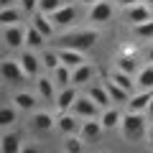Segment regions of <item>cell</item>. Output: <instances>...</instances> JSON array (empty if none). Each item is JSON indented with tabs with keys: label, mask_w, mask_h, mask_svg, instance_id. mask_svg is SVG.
<instances>
[{
	"label": "cell",
	"mask_w": 153,
	"mask_h": 153,
	"mask_svg": "<svg viewBox=\"0 0 153 153\" xmlns=\"http://www.w3.org/2000/svg\"><path fill=\"white\" fill-rule=\"evenodd\" d=\"M123 138H125L128 143H138L143 140V138L148 135V123L146 117H143V112H133V110H128L125 115H123Z\"/></svg>",
	"instance_id": "1"
},
{
	"label": "cell",
	"mask_w": 153,
	"mask_h": 153,
	"mask_svg": "<svg viewBox=\"0 0 153 153\" xmlns=\"http://www.w3.org/2000/svg\"><path fill=\"white\" fill-rule=\"evenodd\" d=\"M97 31H76V33H66L61 36L59 46L61 49H76V51H89L97 44Z\"/></svg>",
	"instance_id": "2"
},
{
	"label": "cell",
	"mask_w": 153,
	"mask_h": 153,
	"mask_svg": "<svg viewBox=\"0 0 153 153\" xmlns=\"http://www.w3.org/2000/svg\"><path fill=\"white\" fill-rule=\"evenodd\" d=\"M0 76H3V82H5V84H23L28 79L26 69L21 66L18 59H5V61H3V64H0Z\"/></svg>",
	"instance_id": "3"
},
{
	"label": "cell",
	"mask_w": 153,
	"mask_h": 153,
	"mask_svg": "<svg viewBox=\"0 0 153 153\" xmlns=\"http://www.w3.org/2000/svg\"><path fill=\"white\" fill-rule=\"evenodd\" d=\"M26 31L21 23H13V26H3V41H5L8 49H21L26 44Z\"/></svg>",
	"instance_id": "4"
},
{
	"label": "cell",
	"mask_w": 153,
	"mask_h": 153,
	"mask_svg": "<svg viewBox=\"0 0 153 153\" xmlns=\"http://www.w3.org/2000/svg\"><path fill=\"white\" fill-rule=\"evenodd\" d=\"M71 112L76 115V117H82V120H89V117H97L100 115V105L94 102L92 97H76V102L71 105Z\"/></svg>",
	"instance_id": "5"
},
{
	"label": "cell",
	"mask_w": 153,
	"mask_h": 153,
	"mask_svg": "<svg viewBox=\"0 0 153 153\" xmlns=\"http://www.w3.org/2000/svg\"><path fill=\"white\" fill-rule=\"evenodd\" d=\"M102 133H105V125H102V120L97 123V117H89V120L82 123V128H79V135H82L84 143H97L100 138H102Z\"/></svg>",
	"instance_id": "6"
},
{
	"label": "cell",
	"mask_w": 153,
	"mask_h": 153,
	"mask_svg": "<svg viewBox=\"0 0 153 153\" xmlns=\"http://www.w3.org/2000/svg\"><path fill=\"white\" fill-rule=\"evenodd\" d=\"M82 117H76L74 112H59V123H56V128H59L64 135H74V133H79V128H82Z\"/></svg>",
	"instance_id": "7"
},
{
	"label": "cell",
	"mask_w": 153,
	"mask_h": 153,
	"mask_svg": "<svg viewBox=\"0 0 153 153\" xmlns=\"http://www.w3.org/2000/svg\"><path fill=\"white\" fill-rule=\"evenodd\" d=\"M125 16H128V21H130L133 26H138V23H146V21H151V5L140 0V3H135V5L125 8Z\"/></svg>",
	"instance_id": "8"
},
{
	"label": "cell",
	"mask_w": 153,
	"mask_h": 153,
	"mask_svg": "<svg viewBox=\"0 0 153 153\" xmlns=\"http://www.w3.org/2000/svg\"><path fill=\"white\" fill-rule=\"evenodd\" d=\"M151 100H153V89H140L138 94H130L128 110H133V112H146L148 105H151Z\"/></svg>",
	"instance_id": "9"
},
{
	"label": "cell",
	"mask_w": 153,
	"mask_h": 153,
	"mask_svg": "<svg viewBox=\"0 0 153 153\" xmlns=\"http://www.w3.org/2000/svg\"><path fill=\"white\" fill-rule=\"evenodd\" d=\"M59 59H61V64L71 66V69H76V66L87 64V59H84V51H76V49H61V46H59Z\"/></svg>",
	"instance_id": "10"
},
{
	"label": "cell",
	"mask_w": 153,
	"mask_h": 153,
	"mask_svg": "<svg viewBox=\"0 0 153 153\" xmlns=\"http://www.w3.org/2000/svg\"><path fill=\"white\" fill-rule=\"evenodd\" d=\"M18 61H21V66L26 69L28 79H31V76H38L41 66H44V64H41V59H38V56L33 54V51H23V54H21V59H18Z\"/></svg>",
	"instance_id": "11"
},
{
	"label": "cell",
	"mask_w": 153,
	"mask_h": 153,
	"mask_svg": "<svg viewBox=\"0 0 153 153\" xmlns=\"http://www.w3.org/2000/svg\"><path fill=\"white\" fill-rule=\"evenodd\" d=\"M76 97H79V94H76V87H64L59 92V97H56V110H59V112H69L71 110V105L76 102Z\"/></svg>",
	"instance_id": "12"
},
{
	"label": "cell",
	"mask_w": 153,
	"mask_h": 153,
	"mask_svg": "<svg viewBox=\"0 0 153 153\" xmlns=\"http://www.w3.org/2000/svg\"><path fill=\"white\" fill-rule=\"evenodd\" d=\"M112 18V5L110 3H105V0H100V3H94L92 8H89V21L94 23H105Z\"/></svg>",
	"instance_id": "13"
},
{
	"label": "cell",
	"mask_w": 153,
	"mask_h": 153,
	"mask_svg": "<svg viewBox=\"0 0 153 153\" xmlns=\"http://www.w3.org/2000/svg\"><path fill=\"white\" fill-rule=\"evenodd\" d=\"M49 18L56 23V26H66V23H71L76 18V8L74 5H64V8H59V10H54Z\"/></svg>",
	"instance_id": "14"
},
{
	"label": "cell",
	"mask_w": 153,
	"mask_h": 153,
	"mask_svg": "<svg viewBox=\"0 0 153 153\" xmlns=\"http://www.w3.org/2000/svg\"><path fill=\"white\" fill-rule=\"evenodd\" d=\"M0 151H3V153H21L23 151L21 135H16V133H5V135L0 138Z\"/></svg>",
	"instance_id": "15"
},
{
	"label": "cell",
	"mask_w": 153,
	"mask_h": 153,
	"mask_svg": "<svg viewBox=\"0 0 153 153\" xmlns=\"http://www.w3.org/2000/svg\"><path fill=\"white\" fill-rule=\"evenodd\" d=\"M31 125H33V130H41V133H49L51 128L56 125L54 123V117H51L49 112H36L31 117Z\"/></svg>",
	"instance_id": "16"
},
{
	"label": "cell",
	"mask_w": 153,
	"mask_h": 153,
	"mask_svg": "<svg viewBox=\"0 0 153 153\" xmlns=\"http://www.w3.org/2000/svg\"><path fill=\"white\" fill-rule=\"evenodd\" d=\"M89 97H92L100 107H107V105L112 102V97H110V92H107L105 84H92V87H89Z\"/></svg>",
	"instance_id": "17"
},
{
	"label": "cell",
	"mask_w": 153,
	"mask_h": 153,
	"mask_svg": "<svg viewBox=\"0 0 153 153\" xmlns=\"http://www.w3.org/2000/svg\"><path fill=\"white\" fill-rule=\"evenodd\" d=\"M105 87H107L112 102H128V100H130V92H128L125 87H120L117 82H112V79H107V82H105Z\"/></svg>",
	"instance_id": "18"
},
{
	"label": "cell",
	"mask_w": 153,
	"mask_h": 153,
	"mask_svg": "<svg viewBox=\"0 0 153 153\" xmlns=\"http://www.w3.org/2000/svg\"><path fill=\"white\" fill-rule=\"evenodd\" d=\"M36 89H38V94H41V100L54 102V82H51V79L38 76V79H36Z\"/></svg>",
	"instance_id": "19"
},
{
	"label": "cell",
	"mask_w": 153,
	"mask_h": 153,
	"mask_svg": "<svg viewBox=\"0 0 153 153\" xmlns=\"http://www.w3.org/2000/svg\"><path fill=\"white\" fill-rule=\"evenodd\" d=\"M94 74V69L89 64H82V66H76V69H71V84H84L89 82Z\"/></svg>",
	"instance_id": "20"
},
{
	"label": "cell",
	"mask_w": 153,
	"mask_h": 153,
	"mask_svg": "<svg viewBox=\"0 0 153 153\" xmlns=\"http://www.w3.org/2000/svg\"><path fill=\"white\" fill-rule=\"evenodd\" d=\"M100 120H102L105 130H112V128H120V123H123V115L117 112V110H105Z\"/></svg>",
	"instance_id": "21"
},
{
	"label": "cell",
	"mask_w": 153,
	"mask_h": 153,
	"mask_svg": "<svg viewBox=\"0 0 153 153\" xmlns=\"http://www.w3.org/2000/svg\"><path fill=\"white\" fill-rule=\"evenodd\" d=\"M13 23H21V10L18 8H0V26H13Z\"/></svg>",
	"instance_id": "22"
},
{
	"label": "cell",
	"mask_w": 153,
	"mask_h": 153,
	"mask_svg": "<svg viewBox=\"0 0 153 153\" xmlns=\"http://www.w3.org/2000/svg\"><path fill=\"white\" fill-rule=\"evenodd\" d=\"M110 79H112V82H117L120 87H125L128 92H133V87L138 84L135 79H133V74H128V71H120V69H117V71H112V74H110Z\"/></svg>",
	"instance_id": "23"
},
{
	"label": "cell",
	"mask_w": 153,
	"mask_h": 153,
	"mask_svg": "<svg viewBox=\"0 0 153 153\" xmlns=\"http://www.w3.org/2000/svg\"><path fill=\"white\" fill-rule=\"evenodd\" d=\"M33 26H36L38 31L44 33L46 38H49V36H54V31H56V23L51 21V18H44V16H41V13H38V16L33 18Z\"/></svg>",
	"instance_id": "24"
},
{
	"label": "cell",
	"mask_w": 153,
	"mask_h": 153,
	"mask_svg": "<svg viewBox=\"0 0 153 153\" xmlns=\"http://www.w3.org/2000/svg\"><path fill=\"white\" fill-rule=\"evenodd\" d=\"M54 76H56V84H59L61 89H64V87H69V84H71V66L59 64V66L54 69Z\"/></svg>",
	"instance_id": "25"
},
{
	"label": "cell",
	"mask_w": 153,
	"mask_h": 153,
	"mask_svg": "<svg viewBox=\"0 0 153 153\" xmlns=\"http://www.w3.org/2000/svg\"><path fill=\"white\" fill-rule=\"evenodd\" d=\"M44 41H46V36H44L41 31H38V28L33 26V23H31V26H28V31H26V44L31 46V49H38V46L44 44Z\"/></svg>",
	"instance_id": "26"
},
{
	"label": "cell",
	"mask_w": 153,
	"mask_h": 153,
	"mask_svg": "<svg viewBox=\"0 0 153 153\" xmlns=\"http://www.w3.org/2000/svg\"><path fill=\"white\" fill-rule=\"evenodd\" d=\"M138 87L140 89H153V64L151 66H143L140 71H138Z\"/></svg>",
	"instance_id": "27"
},
{
	"label": "cell",
	"mask_w": 153,
	"mask_h": 153,
	"mask_svg": "<svg viewBox=\"0 0 153 153\" xmlns=\"http://www.w3.org/2000/svg\"><path fill=\"white\" fill-rule=\"evenodd\" d=\"M13 105H16L18 110H33L36 107V97L28 92H18L16 97H13Z\"/></svg>",
	"instance_id": "28"
},
{
	"label": "cell",
	"mask_w": 153,
	"mask_h": 153,
	"mask_svg": "<svg viewBox=\"0 0 153 153\" xmlns=\"http://www.w3.org/2000/svg\"><path fill=\"white\" fill-rule=\"evenodd\" d=\"M41 64H44V69L54 71L56 66L61 64V59H59V51H44V54H41Z\"/></svg>",
	"instance_id": "29"
},
{
	"label": "cell",
	"mask_w": 153,
	"mask_h": 153,
	"mask_svg": "<svg viewBox=\"0 0 153 153\" xmlns=\"http://www.w3.org/2000/svg\"><path fill=\"white\" fill-rule=\"evenodd\" d=\"M16 105H3L0 107V125H13L16 123Z\"/></svg>",
	"instance_id": "30"
},
{
	"label": "cell",
	"mask_w": 153,
	"mask_h": 153,
	"mask_svg": "<svg viewBox=\"0 0 153 153\" xmlns=\"http://www.w3.org/2000/svg\"><path fill=\"white\" fill-rule=\"evenodd\" d=\"M66 3L64 0H38V10L46 13V16H51L54 10H59V8H64Z\"/></svg>",
	"instance_id": "31"
},
{
	"label": "cell",
	"mask_w": 153,
	"mask_h": 153,
	"mask_svg": "<svg viewBox=\"0 0 153 153\" xmlns=\"http://www.w3.org/2000/svg\"><path fill=\"white\" fill-rule=\"evenodd\" d=\"M117 69L120 71H128V74H135V59H133L130 54H125V56H120V59H117Z\"/></svg>",
	"instance_id": "32"
},
{
	"label": "cell",
	"mask_w": 153,
	"mask_h": 153,
	"mask_svg": "<svg viewBox=\"0 0 153 153\" xmlns=\"http://www.w3.org/2000/svg\"><path fill=\"white\" fill-rule=\"evenodd\" d=\"M133 31H135V36H140V38H153V18L146 21V23L133 26Z\"/></svg>",
	"instance_id": "33"
},
{
	"label": "cell",
	"mask_w": 153,
	"mask_h": 153,
	"mask_svg": "<svg viewBox=\"0 0 153 153\" xmlns=\"http://www.w3.org/2000/svg\"><path fill=\"white\" fill-rule=\"evenodd\" d=\"M64 146H66V151H69V153H79V151H82V146H84V140H82V135H76V133H74V135L66 138Z\"/></svg>",
	"instance_id": "34"
},
{
	"label": "cell",
	"mask_w": 153,
	"mask_h": 153,
	"mask_svg": "<svg viewBox=\"0 0 153 153\" xmlns=\"http://www.w3.org/2000/svg\"><path fill=\"white\" fill-rule=\"evenodd\" d=\"M38 8V0H21V10L23 13H33Z\"/></svg>",
	"instance_id": "35"
},
{
	"label": "cell",
	"mask_w": 153,
	"mask_h": 153,
	"mask_svg": "<svg viewBox=\"0 0 153 153\" xmlns=\"http://www.w3.org/2000/svg\"><path fill=\"white\" fill-rule=\"evenodd\" d=\"M120 3V8H130V5H135V3H140V0H117Z\"/></svg>",
	"instance_id": "36"
},
{
	"label": "cell",
	"mask_w": 153,
	"mask_h": 153,
	"mask_svg": "<svg viewBox=\"0 0 153 153\" xmlns=\"http://www.w3.org/2000/svg\"><path fill=\"white\" fill-rule=\"evenodd\" d=\"M13 3H16V0H0V8H10Z\"/></svg>",
	"instance_id": "37"
},
{
	"label": "cell",
	"mask_w": 153,
	"mask_h": 153,
	"mask_svg": "<svg viewBox=\"0 0 153 153\" xmlns=\"http://www.w3.org/2000/svg\"><path fill=\"white\" fill-rule=\"evenodd\" d=\"M146 115H148V117H153V100H151V105H148V110H146Z\"/></svg>",
	"instance_id": "38"
},
{
	"label": "cell",
	"mask_w": 153,
	"mask_h": 153,
	"mask_svg": "<svg viewBox=\"0 0 153 153\" xmlns=\"http://www.w3.org/2000/svg\"><path fill=\"white\" fill-rule=\"evenodd\" d=\"M148 61H151V64H153V46H151V49H148Z\"/></svg>",
	"instance_id": "39"
},
{
	"label": "cell",
	"mask_w": 153,
	"mask_h": 153,
	"mask_svg": "<svg viewBox=\"0 0 153 153\" xmlns=\"http://www.w3.org/2000/svg\"><path fill=\"white\" fill-rule=\"evenodd\" d=\"M148 143H151V148H153V130H148Z\"/></svg>",
	"instance_id": "40"
},
{
	"label": "cell",
	"mask_w": 153,
	"mask_h": 153,
	"mask_svg": "<svg viewBox=\"0 0 153 153\" xmlns=\"http://www.w3.org/2000/svg\"><path fill=\"white\" fill-rule=\"evenodd\" d=\"M84 5H94V3H100V0H82Z\"/></svg>",
	"instance_id": "41"
},
{
	"label": "cell",
	"mask_w": 153,
	"mask_h": 153,
	"mask_svg": "<svg viewBox=\"0 0 153 153\" xmlns=\"http://www.w3.org/2000/svg\"><path fill=\"white\" fill-rule=\"evenodd\" d=\"M143 3H148V5H153V0H143Z\"/></svg>",
	"instance_id": "42"
}]
</instances>
